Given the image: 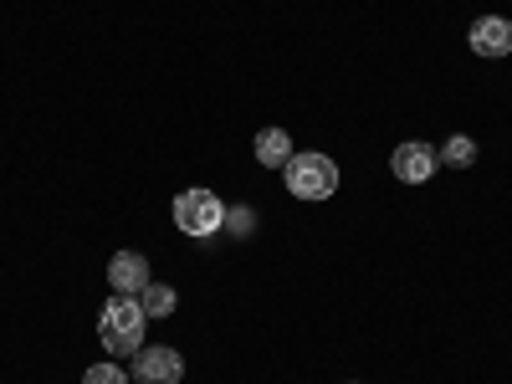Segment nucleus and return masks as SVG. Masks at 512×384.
<instances>
[{
  "label": "nucleus",
  "instance_id": "f257e3e1",
  "mask_svg": "<svg viewBox=\"0 0 512 384\" xmlns=\"http://www.w3.org/2000/svg\"><path fill=\"white\" fill-rule=\"evenodd\" d=\"M144 328H149V313L139 308V297H113V303H103L98 313V338L108 354H139L144 349Z\"/></svg>",
  "mask_w": 512,
  "mask_h": 384
},
{
  "label": "nucleus",
  "instance_id": "f03ea898",
  "mask_svg": "<svg viewBox=\"0 0 512 384\" xmlns=\"http://www.w3.org/2000/svg\"><path fill=\"white\" fill-rule=\"evenodd\" d=\"M287 190L297 195V200H328V195H338V164L328 159V154H292L287 159Z\"/></svg>",
  "mask_w": 512,
  "mask_h": 384
},
{
  "label": "nucleus",
  "instance_id": "7ed1b4c3",
  "mask_svg": "<svg viewBox=\"0 0 512 384\" xmlns=\"http://www.w3.org/2000/svg\"><path fill=\"white\" fill-rule=\"evenodd\" d=\"M175 226L185 236H221L226 231V200L216 190H185V195H175Z\"/></svg>",
  "mask_w": 512,
  "mask_h": 384
},
{
  "label": "nucleus",
  "instance_id": "20e7f679",
  "mask_svg": "<svg viewBox=\"0 0 512 384\" xmlns=\"http://www.w3.org/2000/svg\"><path fill=\"white\" fill-rule=\"evenodd\" d=\"M436 164H441V149L420 144V139H410V144H400V149L390 154L395 180H405V185H425V180L436 175Z\"/></svg>",
  "mask_w": 512,
  "mask_h": 384
},
{
  "label": "nucleus",
  "instance_id": "39448f33",
  "mask_svg": "<svg viewBox=\"0 0 512 384\" xmlns=\"http://www.w3.org/2000/svg\"><path fill=\"white\" fill-rule=\"evenodd\" d=\"M134 379L139 384H180L185 379V359L175 349H139L134 354Z\"/></svg>",
  "mask_w": 512,
  "mask_h": 384
},
{
  "label": "nucleus",
  "instance_id": "423d86ee",
  "mask_svg": "<svg viewBox=\"0 0 512 384\" xmlns=\"http://www.w3.org/2000/svg\"><path fill=\"white\" fill-rule=\"evenodd\" d=\"M108 282H113V292H123V297H139V292L149 287V256L118 251L113 262H108Z\"/></svg>",
  "mask_w": 512,
  "mask_h": 384
},
{
  "label": "nucleus",
  "instance_id": "0eeeda50",
  "mask_svg": "<svg viewBox=\"0 0 512 384\" xmlns=\"http://www.w3.org/2000/svg\"><path fill=\"white\" fill-rule=\"evenodd\" d=\"M472 52L477 57H507L512 52V21L507 16H482V21H472Z\"/></svg>",
  "mask_w": 512,
  "mask_h": 384
},
{
  "label": "nucleus",
  "instance_id": "6e6552de",
  "mask_svg": "<svg viewBox=\"0 0 512 384\" xmlns=\"http://www.w3.org/2000/svg\"><path fill=\"white\" fill-rule=\"evenodd\" d=\"M251 149H256V164H267V169H287V159L297 154V149H292V139L282 134V128H262Z\"/></svg>",
  "mask_w": 512,
  "mask_h": 384
},
{
  "label": "nucleus",
  "instance_id": "1a4fd4ad",
  "mask_svg": "<svg viewBox=\"0 0 512 384\" xmlns=\"http://www.w3.org/2000/svg\"><path fill=\"white\" fill-rule=\"evenodd\" d=\"M175 303H180L175 287H164V282H149V287L139 292V308H144L149 318H169V313H175Z\"/></svg>",
  "mask_w": 512,
  "mask_h": 384
},
{
  "label": "nucleus",
  "instance_id": "9d476101",
  "mask_svg": "<svg viewBox=\"0 0 512 384\" xmlns=\"http://www.w3.org/2000/svg\"><path fill=\"white\" fill-rule=\"evenodd\" d=\"M441 159H446V164H456V169H466V164H477V144L466 139V134H456V139L441 149Z\"/></svg>",
  "mask_w": 512,
  "mask_h": 384
},
{
  "label": "nucleus",
  "instance_id": "9b49d317",
  "mask_svg": "<svg viewBox=\"0 0 512 384\" xmlns=\"http://www.w3.org/2000/svg\"><path fill=\"white\" fill-rule=\"evenodd\" d=\"M82 384H128V374H123V364H93L82 374Z\"/></svg>",
  "mask_w": 512,
  "mask_h": 384
},
{
  "label": "nucleus",
  "instance_id": "f8f14e48",
  "mask_svg": "<svg viewBox=\"0 0 512 384\" xmlns=\"http://www.w3.org/2000/svg\"><path fill=\"white\" fill-rule=\"evenodd\" d=\"M251 221H256L251 210H226V231H231V236H246V231H251Z\"/></svg>",
  "mask_w": 512,
  "mask_h": 384
}]
</instances>
